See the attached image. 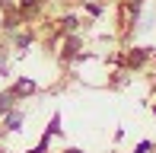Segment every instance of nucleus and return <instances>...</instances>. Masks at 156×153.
I'll use <instances>...</instances> for the list:
<instances>
[{
	"mask_svg": "<svg viewBox=\"0 0 156 153\" xmlns=\"http://www.w3.org/2000/svg\"><path fill=\"white\" fill-rule=\"evenodd\" d=\"M13 99H16V93H3V96H0V112H10Z\"/></svg>",
	"mask_w": 156,
	"mask_h": 153,
	"instance_id": "1",
	"label": "nucleus"
},
{
	"mask_svg": "<svg viewBox=\"0 0 156 153\" xmlns=\"http://www.w3.org/2000/svg\"><path fill=\"white\" fill-rule=\"evenodd\" d=\"M16 93H19V96H23V93H35V83H32V80H19V83H16Z\"/></svg>",
	"mask_w": 156,
	"mask_h": 153,
	"instance_id": "2",
	"label": "nucleus"
},
{
	"mask_svg": "<svg viewBox=\"0 0 156 153\" xmlns=\"http://www.w3.org/2000/svg\"><path fill=\"white\" fill-rule=\"evenodd\" d=\"M19 121H23L19 115H10V121H6V124H10V131H16V128H19Z\"/></svg>",
	"mask_w": 156,
	"mask_h": 153,
	"instance_id": "3",
	"label": "nucleus"
},
{
	"mask_svg": "<svg viewBox=\"0 0 156 153\" xmlns=\"http://www.w3.org/2000/svg\"><path fill=\"white\" fill-rule=\"evenodd\" d=\"M150 147H153V144H140V147H137V153H150Z\"/></svg>",
	"mask_w": 156,
	"mask_h": 153,
	"instance_id": "4",
	"label": "nucleus"
},
{
	"mask_svg": "<svg viewBox=\"0 0 156 153\" xmlns=\"http://www.w3.org/2000/svg\"><path fill=\"white\" fill-rule=\"evenodd\" d=\"M67 153H80V150H67Z\"/></svg>",
	"mask_w": 156,
	"mask_h": 153,
	"instance_id": "5",
	"label": "nucleus"
}]
</instances>
